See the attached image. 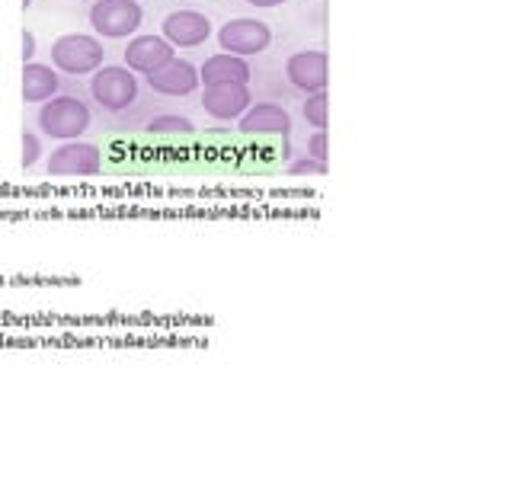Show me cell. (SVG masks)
<instances>
[{"mask_svg":"<svg viewBox=\"0 0 512 483\" xmlns=\"http://www.w3.org/2000/svg\"><path fill=\"white\" fill-rule=\"evenodd\" d=\"M330 64L324 52H298L285 61V77L288 84L298 87L301 93H317L327 87V77H330Z\"/></svg>","mask_w":512,"mask_h":483,"instance_id":"cell-11","label":"cell"},{"mask_svg":"<svg viewBox=\"0 0 512 483\" xmlns=\"http://www.w3.org/2000/svg\"><path fill=\"white\" fill-rule=\"evenodd\" d=\"M173 52L176 48L164 36H132L125 45V68L148 77L157 68H164L170 58H176Z\"/></svg>","mask_w":512,"mask_h":483,"instance_id":"cell-7","label":"cell"},{"mask_svg":"<svg viewBox=\"0 0 512 483\" xmlns=\"http://www.w3.org/2000/svg\"><path fill=\"white\" fill-rule=\"evenodd\" d=\"M90 109L77 96H52L39 109V132L55 141H74L90 128Z\"/></svg>","mask_w":512,"mask_h":483,"instance_id":"cell-1","label":"cell"},{"mask_svg":"<svg viewBox=\"0 0 512 483\" xmlns=\"http://www.w3.org/2000/svg\"><path fill=\"white\" fill-rule=\"evenodd\" d=\"M250 64L247 58L231 55V52H218L212 58H205L199 68L202 87H215V84H250Z\"/></svg>","mask_w":512,"mask_h":483,"instance_id":"cell-12","label":"cell"},{"mask_svg":"<svg viewBox=\"0 0 512 483\" xmlns=\"http://www.w3.org/2000/svg\"><path fill=\"white\" fill-rule=\"evenodd\" d=\"M250 103H253V96H250L247 84H215V87H205V93H202V109L221 122L240 119Z\"/></svg>","mask_w":512,"mask_h":483,"instance_id":"cell-9","label":"cell"},{"mask_svg":"<svg viewBox=\"0 0 512 483\" xmlns=\"http://www.w3.org/2000/svg\"><path fill=\"white\" fill-rule=\"evenodd\" d=\"M148 84L154 93H164V96H189L202 87V80H199L196 64H189L183 58H170L164 68L148 74Z\"/></svg>","mask_w":512,"mask_h":483,"instance_id":"cell-10","label":"cell"},{"mask_svg":"<svg viewBox=\"0 0 512 483\" xmlns=\"http://www.w3.org/2000/svg\"><path fill=\"white\" fill-rule=\"evenodd\" d=\"M301 112H304V119H308L311 128H327V93L324 90L311 93L308 100H304Z\"/></svg>","mask_w":512,"mask_h":483,"instance_id":"cell-16","label":"cell"},{"mask_svg":"<svg viewBox=\"0 0 512 483\" xmlns=\"http://www.w3.org/2000/svg\"><path fill=\"white\" fill-rule=\"evenodd\" d=\"M39 151H42L39 135H36V132H26V135H23V170H29L32 164H36V160H39Z\"/></svg>","mask_w":512,"mask_h":483,"instance_id":"cell-19","label":"cell"},{"mask_svg":"<svg viewBox=\"0 0 512 483\" xmlns=\"http://www.w3.org/2000/svg\"><path fill=\"white\" fill-rule=\"evenodd\" d=\"M240 128L250 135H288L292 132V116L276 103H250L244 116H240Z\"/></svg>","mask_w":512,"mask_h":483,"instance_id":"cell-13","label":"cell"},{"mask_svg":"<svg viewBox=\"0 0 512 483\" xmlns=\"http://www.w3.org/2000/svg\"><path fill=\"white\" fill-rule=\"evenodd\" d=\"M52 96H58V71L52 64H39V61L23 64V100L42 106Z\"/></svg>","mask_w":512,"mask_h":483,"instance_id":"cell-14","label":"cell"},{"mask_svg":"<svg viewBox=\"0 0 512 483\" xmlns=\"http://www.w3.org/2000/svg\"><path fill=\"white\" fill-rule=\"evenodd\" d=\"M90 93L106 112H122L138 100V77L125 64H103L90 74Z\"/></svg>","mask_w":512,"mask_h":483,"instance_id":"cell-3","label":"cell"},{"mask_svg":"<svg viewBox=\"0 0 512 483\" xmlns=\"http://www.w3.org/2000/svg\"><path fill=\"white\" fill-rule=\"evenodd\" d=\"M103 42L100 36H87V32H71L52 42V64L58 71L71 77H90L93 71L103 68Z\"/></svg>","mask_w":512,"mask_h":483,"instance_id":"cell-2","label":"cell"},{"mask_svg":"<svg viewBox=\"0 0 512 483\" xmlns=\"http://www.w3.org/2000/svg\"><path fill=\"white\" fill-rule=\"evenodd\" d=\"M218 45L221 52H231L240 58L260 55L272 45V32L263 20H250V16H240V20H231L218 29Z\"/></svg>","mask_w":512,"mask_h":483,"instance_id":"cell-6","label":"cell"},{"mask_svg":"<svg viewBox=\"0 0 512 483\" xmlns=\"http://www.w3.org/2000/svg\"><path fill=\"white\" fill-rule=\"evenodd\" d=\"M308 157L327 164V128H314V135L308 138Z\"/></svg>","mask_w":512,"mask_h":483,"instance_id":"cell-18","label":"cell"},{"mask_svg":"<svg viewBox=\"0 0 512 483\" xmlns=\"http://www.w3.org/2000/svg\"><path fill=\"white\" fill-rule=\"evenodd\" d=\"M292 173L295 176H324L327 164H324V160H314V157H301L292 164Z\"/></svg>","mask_w":512,"mask_h":483,"instance_id":"cell-17","label":"cell"},{"mask_svg":"<svg viewBox=\"0 0 512 483\" xmlns=\"http://www.w3.org/2000/svg\"><path fill=\"white\" fill-rule=\"evenodd\" d=\"M32 55H36V36H32V32H23V64H29Z\"/></svg>","mask_w":512,"mask_h":483,"instance_id":"cell-20","label":"cell"},{"mask_svg":"<svg viewBox=\"0 0 512 483\" xmlns=\"http://www.w3.org/2000/svg\"><path fill=\"white\" fill-rule=\"evenodd\" d=\"M212 36V20L199 10H173L164 20V39L173 48H199Z\"/></svg>","mask_w":512,"mask_h":483,"instance_id":"cell-8","label":"cell"},{"mask_svg":"<svg viewBox=\"0 0 512 483\" xmlns=\"http://www.w3.org/2000/svg\"><path fill=\"white\" fill-rule=\"evenodd\" d=\"M29 4H32V0H23V7H29Z\"/></svg>","mask_w":512,"mask_h":483,"instance_id":"cell-22","label":"cell"},{"mask_svg":"<svg viewBox=\"0 0 512 483\" xmlns=\"http://www.w3.org/2000/svg\"><path fill=\"white\" fill-rule=\"evenodd\" d=\"M192 128L196 125L189 122V116H180V112H167V116H157L154 122H148V132L154 135H189Z\"/></svg>","mask_w":512,"mask_h":483,"instance_id":"cell-15","label":"cell"},{"mask_svg":"<svg viewBox=\"0 0 512 483\" xmlns=\"http://www.w3.org/2000/svg\"><path fill=\"white\" fill-rule=\"evenodd\" d=\"M250 7H260V10H269V7H279V4H285V0H247Z\"/></svg>","mask_w":512,"mask_h":483,"instance_id":"cell-21","label":"cell"},{"mask_svg":"<svg viewBox=\"0 0 512 483\" xmlns=\"http://www.w3.org/2000/svg\"><path fill=\"white\" fill-rule=\"evenodd\" d=\"M103 173V151L96 144L87 141H68L61 148L52 151L48 157V176H58V180H74V176H96Z\"/></svg>","mask_w":512,"mask_h":483,"instance_id":"cell-5","label":"cell"},{"mask_svg":"<svg viewBox=\"0 0 512 483\" xmlns=\"http://www.w3.org/2000/svg\"><path fill=\"white\" fill-rule=\"evenodd\" d=\"M144 13L138 0H96L90 7V29L100 39H132Z\"/></svg>","mask_w":512,"mask_h":483,"instance_id":"cell-4","label":"cell"}]
</instances>
